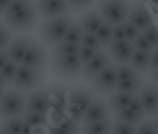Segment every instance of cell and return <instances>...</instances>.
Instances as JSON below:
<instances>
[{
	"label": "cell",
	"mask_w": 158,
	"mask_h": 134,
	"mask_svg": "<svg viewBox=\"0 0 158 134\" xmlns=\"http://www.w3.org/2000/svg\"><path fill=\"white\" fill-rule=\"evenodd\" d=\"M2 22L15 34H31L40 26V16L37 13L36 3L27 0H15L2 17Z\"/></svg>",
	"instance_id": "6da1fadb"
},
{
	"label": "cell",
	"mask_w": 158,
	"mask_h": 134,
	"mask_svg": "<svg viewBox=\"0 0 158 134\" xmlns=\"http://www.w3.org/2000/svg\"><path fill=\"white\" fill-rule=\"evenodd\" d=\"M97 97L94 90L84 83L70 84L69 91V103H67V115L77 123H83L88 108L91 107L93 101Z\"/></svg>",
	"instance_id": "7a4b0ae2"
},
{
	"label": "cell",
	"mask_w": 158,
	"mask_h": 134,
	"mask_svg": "<svg viewBox=\"0 0 158 134\" xmlns=\"http://www.w3.org/2000/svg\"><path fill=\"white\" fill-rule=\"evenodd\" d=\"M74 20H76V17L71 15L61 17V19L41 22L36 31V37L50 50V48L56 47L57 44L64 41V37H66L67 31L71 27Z\"/></svg>",
	"instance_id": "3957f363"
},
{
	"label": "cell",
	"mask_w": 158,
	"mask_h": 134,
	"mask_svg": "<svg viewBox=\"0 0 158 134\" xmlns=\"http://www.w3.org/2000/svg\"><path fill=\"white\" fill-rule=\"evenodd\" d=\"M83 69L84 63L81 61L80 56H67V57H56L52 59L50 63V73L53 78L60 83H78L83 80Z\"/></svg>",
	"instance_id": "277c9868"
},
{
	"label": "cell",
	"mask_w": 158,
	"mask_h": 134,
	"mask_svg": "<svg viewBox=\"0 0 158 134\" xmlns=\"http://www.w3.org/2000/svg\"><path fill=\"white\" fill-rule=\"evenodd\" d=\"M48 76H50L48 71L36 70V69L20 64L11 87L22 91V93H30V91L40 89L44 84H47Z\"/></svg>",
	"instance_id": "5b68a950"
},
{
	"label": "cell",
	"mask_w": 158,
	"mask_h": 134,
	"mask_svg": "<svg viewBox=\"0 0 158 134\" xmlns=\"http://www.w3.org/2000/svg\"><path fill=\"white\" fill-rule=\"evenodd\" d=\"M131 4L128 2H98L96 3V9L101 15L107 23H110L111 26H120L128 22L130 11H131Z\"/></svg>",
	"instance_id": "8992f818"
},
{
	"label": "cell",
	"mask_w": 158,
	"mask_h": 134,
	"mask_svg": "<svg viewBox=\"0 0 158 134\" xmlns=\"http://www.w3.org/2000/svg\"><path fill=\"white\" fill-rule=\"evenodd\" d=\"M26 113V94L16 89H7L0 101V120L23 117Z\"/></svg>",
	"instance_id": "52a82bcc"
},
{
	"label": "cell",
	"mask_w": 158,
	"mask_h": 134,
	"mask_svg": "<svg viewBox=\"0 0 158 134\" xmlns=\"http://www.w3.org/2000/svg\"><path fill=\"white\" fill-rule=\"evenodd\" d=\"M50 63H52L50 50L36 36H31L29 50H27L22 64L27 67H31V69H36V70L50 71Z\"/></svg>",
	"instance_id": "ba28073f"
},
{
	"label": "cell",
	"mask_w": 158,
	"mask_h": 134,
	"mask_svg": "<svg viewBox=\"0 0 158 134\" xmlns=\"http://www.w3.org/2000/svg\"><path fill=\"white\" fill-rule=\"evenodd\" d=\"M87 84L94 90V93H96L97 96L108 97L110 94H113L118 84L117 64L111 63L110 66L106 67V69H104L101 73H98L94 78H91Z\"/></svg>",
	"instance_id": "9c48e42d"
},
{
	"label": "cell",
	"mask_w": 158,
	"mask_h": 134,
	"mask_svg": "<svg viewBox=\"0 0 158 134\" xmlns=\"http://www.w3.org/2000/svg\"><path fill=\"white\" fill-rule=\"evenodd\" d=\"M26 111L39 113V114H50L54 111L50 83L26 94Z\"/></svg>",
	"instance_id": "30bf717a"
},
{
	"label": "cell",
	"mask_w": 158,
	"mask_h": 134,
	"mask_svg": "<svg viewBox=\"0 0 158 134\" xmlns=\"http://www.w3.org/2000/svg\"><path fill=\"white\" fill-rule=\"evenodd\" d=\"M36 9H37L39 16H40L41 22L61 19V17H66V16L73 15L69 2H61V0L36 2Z\"/></svg>",
	"instance_id": "8fae6325"
},
{
	"label": "cell",
	"mask_w": 158,
	"mask_h": 134,
	"mask_svg": "<svg viewBox=\"0 0 158 134\" xmlns=\"http://www.w3.org/2000/svg\"><path fill=\"white\" fill-rule=\"evenodd\" d=\"M137 96L143 104L147 119H154L158 111V87L150 82H145Z\"/></svg>",
	"instance_id": "7c38bea8"
},
{
	"label": "cell",
	"mask_w": 158,
	"mask_h": 134,
	"mask_svg": "<svg viewBox=\"0 0 158 134\" xmlns=\"http://www.w3.org/2000/svg\"><path fill=\"white\" fill-rule=\"evenodd\" d=\"M108 56H110L111 61L117 66L121 64H130L131 57L135 52V48L132 46L131 41L124 40V41H113L108 47L106 48Z\"/></svg>",
	"instance_id": "4fadbf2b"
},
{
	"label": "cell",
	"mask_w": 158,
	"mask_h": 134,
	"mask_svg": "<svg viewBox=\"0 0 158 134\" xmlns=\"http://www.w3.org/2000/svg\"><path fill=\"white\" fill-rule=\"evenodd\" d=\"M128 22H131L141 33H144L145 30H148L151 26H154V19L147 6L143 3H132L131 4V11H130Z\"/></svg>",
	"instance_id": "5bb4252c"
},
{
	"label": "cell",
	"mask_w": 158,
	"mask_h": 134,
	"mask_svg": "<svg viewBox=\"0 0 158 134\" xmlns=\"http://www.w3.org/2000/svg\"><path fill=\"white\" fill-rule=\"evenodd\" d=\"M110 119H113V113H111L110 106L107 103V98L97 96L93 101L91 107L88 108L83 123H98V121H104V120Z\"/></svg>",
	"instance_id": "9a60e30c"
},
{
	"label": "cell",
	"mask_w": 158,
	"mask_h": 134,
	"mask_svg": "<svg viewBox=\"0 0 158 134\" xmlns=\"http://www.w3.org/2000/svg\"><path fill=\"white\" fill-rule=\"evenodd\" d=\"M30 41H31V36H29V34H15V37L6 50L9 54V59L17 64H22L27 50H29Z\"/></svg>",
	"instance_id": "2e32d148"
},
{
	"label": "cell",
	"mask_w": 158,
	"mask_h": 134,
	"mask_svg": "<svg viewBox=\"0 0 158 134\" xmlns=\"http://www.w3.org/2000/svg\"><path fill=\"white\" fill-rule=\"evenodd\" d=\"M111 63L113 61H111L107 50H101L94 59L84 64V69H83V82L88 83L91 78L96 77L98 73H101L106 67L110 66Z\"/></svg>",
	"instance_id": "e0dca14e"
},
{
	"label": "cell",
	"mask_w": 158,
	"mask_h": 134,
	"mask_svg": "<svg viewBox=\"0 0 158 134\" xmlns=\"http://www.w3.org/2000/svg\"><path fill=\"white\" fill-rule=\"evenodd\" d=\"M50 90H52V101L54 111L67 113V103H69V91L70 86L66 83L53 82L50 83Z\"/></svg>",
	"instance_id": "ac0fdd59"
},
{
	"label": "cell",
	"mask_w": 158,
	"mask_h": 134,
	"mask_svg": "<svg viewBox=\"0 0 158 134\" xmlns=\"http://www.w3.org/2000/svg\"><path fill=\"white\" fill-rule=\"evenodd\" d=\"M77 20L81 24L83 30H84V33H88V34H97L98 29L101 27V24L104 22V19L101 17V15L98 13V10L96 7L90 9L85 13L80 15L77 17Z\"/></svg>",
	"instance_id": "d6986e66"
},
{
	"label": "cell",
	"mask_w": 158,
	"mask_h": 134,
	"mask_svg": "<svg viewBox=\"0 0 158 134\" xmlns=\"http://www.w3.org/2000/svg\"><path fill=\"white\" fill-rule=\"evenodd\" d=\"M81 124L74 121L69 115H66L64 119L52 123L48 127V134H80Z\"/></svg>",
	"instance_id": "ffe728a7"
},
{
	"label": "cell",
	"mask_w": 158,
	"mask_h": 134,
	"mask_svg": "<svg viewBox=\"0 0 158 134\" xmlns=\"http://www.w3.org/2000/svg\"><path fill=\"white\" fill-rule=\"evenodd\" d=\"M130 66H131L134 70L138 71L141 76H148L151 71V53L135 50L131 57Z\"/></svg>",
	"instance_id": "44dd1931"
},
{
	"label": "cell",
	"mask_w": 158,
	"mask_h": 134,
	"mask_svg": "<svg viewBox=\"0 0 158 134\" xmlns=\"http://www.w3.org/2000/svg\"><path fill=\"white\" fill-rule=\"evenodd\" d=\"M134 96L132 94H125V93H118L114 91L113 94L107 97V103L110 106V110L113 114H117V113L123 111L125 108H128L130 103L132 101Z\"/></svg>",
	"instance_id": "7402d4cb"
},
{
	"label": "cell",
	"mask_w": 158,
	"mask_h": 134,
	"mask_svg": "<svg viewBox=\"0 0 158 134\" xmlns=\"http://www.w3.org/2000/svg\"><path fill=\"white\" fill-rule=\"evenodd\" d=\"M113 119L98 123H81L80 134H113Z\"/></svg>",
	"instance_id": "603a6c76"
},
{
	"label": "cell",
	"mask_w": 158,
	"mask_h": 134,
	"mask_svg": "<svg viewBox=\"0 0 158 134\" xmlns=\"http://www.w3.org/2000/svg\"><path fill=\"white\" fill-rule=\"evenodd\" d=\"M145 84V78L140 77V78H134V80H128V82H120L117 84L115 91L118 93H125V94H132L137 96L140 93V90L143 89V86Z\"/></svg>",
	"instance_id": "cb8c5ba5"
},
{
	"label": "cell",
	"mask_w": 158,
	"mask_h": 134,
	"mask_svg": "<svg viewBox=\"0 0 158 134\" xmlns=\"http://www.w3.org/2000/svg\"><path fill=\"white\" fill-rule=\"evenodd\" d=\"M80 52V46L77 44H70V43H60L56 47L50 48V56L52 59L56 57H67V56H76Z\"/></svg>",
	"instance_id": "d4e9b609"
},
{
	"label": "cell",
	"mask_w": 158,
	"mask_h": 134,
	"mask_svg": "<svg viewBox=\"0 0 158 134\" xmlns=\"http://www.w3.org/2000/svg\"><path fill=\"white\" fill-rule=\"evenodd\" d=\"M24 127V119L23 117H15V119L0 120V128L7 134H22Z\"/></svg>",
	"instance_id": "484cf974"
},
{
	"label": "cell",
	"mask_w": 158,
	"mask_h": 134,
	"mask_svg": "<svg viewBox=\"0 0 158 134\" xmlns=\"http://www.w3.org/2000/svg\"><path fill=\"white\" fill-rule=\"evenodd\" d=\"M83 36H84V30L81 27V24L78 23L77 17L73 22L71 27L67 31L66 37H64V43H70V44H77L81 46V40H83Z\"/></svg>",
	"instance_id": "4316f807"
},
{
	"label": "cell",
	"mask_w": 158,
	"mask_h": 134,
	"mask_svg": "<svg viewBox=\"0 0 158 134\" xmlns=\"http://www.w3.org/2000/svg\"><path fill=\"white\" fill-rule=\"evenodd\" d=\"M23 119L31 128H39V127H50V120L48 114H39V113L26 111Z\"/></svg>",
	"instance_id": "83f0119b"
},
{
	"label": "cell",
	"mask_w": 158,
	"mask_h": 134,
	"mask_svg": "<svg viewBox=\"0 0 158 134\" xmlns=\"http://www.w3.org/2000/svg\"><path fill=\"white\" fill-rule=\"evenodd\" d=\"M114 120L115 121H121V123H127V124H132V126H140L143 123L144 117L138 115L137 113L131 111L130 108H125L123 111L114 114Z\"/></svg>",
	"instance_id": "f1b7e54d"
},
{
	"label": "cell",
	"mask_w": 158,
	"mask_h": 134,
	"mask_svg": "<svg viewBox=\"0 0 158 134\" xmlns=\"http://www.w3.org/2000/svg\"><path fill=\"white\" fill-rule=\"evenodd\" d=\"M113 30H114V26H111L110 23H107L106 20H104L101 27H100L98 31H97L96 36L100 40L103 48H107L111 43H113Z\"/></svg>",
	"instance_id": "f546056e"
},
{
	"label": "cell",
	"mask_w": 158,
	"mask_h": 134,
	"mask_svg": "<svg viewBox=\"0 0 158 134\" xmlns=\"http://www.w3.org/2000/svg\"><path fill=\"white\" fill-rule=\"evenodd\" d=\"M117 77H118V83H120V82L134 80V78H140L144 77V76H141L137 70H134L130 64H121V66H117Z\"/></svg>",
	"instance_id": "4dcf8cb0"
},
{
	"label": "cell",
	"mask_w": 158,
	"mask_h": 134,
	"mask_svg": "<svg viewBox=\"0 0 158 134\" xmlns=\"http://www.w3.org/2000/svg\"><path fill=\"white\" fill-rule=\"evenodd\" d=\"M19 66L20 64L15 63V61H9L6 66L2 69V76H3V78L7 82L9 86H13V82H15V78H16V74H17V70H19Z\"/></svg>",
	"instance_id": "1f68e13d"
},
{
	"label": "cell",
	"mask_w": 158,
	"mask_h": 134,
	"mask_svg": "<svg viewBox=\"0 0 158 134\" xmlns=\"http://www.w3.org/2000/svg\"><path fill=\"white\" fill-rule=\"evenodd\" d=\"M13 37H15V34L11 33V30L0 20V52L2 50H7Z\"/></svg>",
	"instance_id": "d6a6232c"
},
{
	"label": "cell",
	"mask_w": 158,
	"mask_h": 134,
	"mask_svg": "<svg viewBox=\"0 0 158 134\" xmlns=\"http://www.w3.org/2000/svg\"><path fill=\"white\" fill-rule=\"evenodd\" d=\"M138 126H132V124L121 123V121H115L113 124V134H137Z\"/></svg>",
	"instance_id": "836d02e7"
},
{
	"label": "cell",
	"mask_w": 158,
	"mask_h": 134,
	"mask_svg": "<svg viewBox=\"0 0 158 134\" xmlns=\"http://www.w3.org/2000/svg\"><path fill=\"white\" fill-rule=\"evenodd\" d=\"M81 46H83V47H88V48H94V50H98V52L104 50L103 46H101V43H100V40L97 39L96 34L84 33L83 40H81Z\"/></svg>",
	"instance_id": "e575fe53"
},
{
	"label": "cell",
	"mask_w": 158,
	"mask_h": 134,
	"mask_svg": "<svg viewBox=\"0 0 158 134\" xmlns=\"http://www.w3.org/2000/svg\"><path fill=\"white\" fill-rule=\"evenodd\" d=\"M70 4V9H71V13H76V15H83L85 13L87 10L93 9V6L96 3H93V2H76V0H71L69 2Z\"/></svg>",
	"instance_id": "d590c367"
},
{
	"label": "cell",
	"mask_w": 158,
	"mask_h": 134,
	"mask_svg": "<svg viewBox=\"0 0 158 134\" xmlns=\"http://www.w3.org/2000/svg\"><path fill=\"white\" fill-rule=\"evenodd\" d=\"M123 27H124V31H125V37H127L128 41H131V43H134V41L143 34L131 22H125L124 24H123Z\"/></svg>",
	"instance_id": "8d00e7d4"
},
{
	"label": "cell",
	"mask_w": 158,
	"mask_h": 134,
	"mask_svg": "<svg viewBox=\"0 0 158 134\" xmlns=\"http://www.w3.org/2000/svg\"><path fill=\"white\" fill-rule=\"evenodd\" d=\"M137 134H157L154 119H144L137 128Z\"/></svg>",
	"instance_id": "74e56055"
},
{
	"label": "cell",
	"mask_w": 158,
	"mask_h": 134,
	"mask_svg": "<svg viewBox=\"0 0 158 134\" xmlns=\"http://www.w3.org/2000/svg\"><path fill=\"white\" fill-rule=\"evenodd\" d=\"M132 46H134V48L135 50H138V52H145V53H152L155 50L154 46L151 44L150 41L147 40V39L144 37L143 34H141L140 37L137 39L134 43H132Z\"/></svg>",
	"instance_id": "f35d334b"
},
{
	"label": "cell",
	"mask_w": 158,
	"mask_h": 134,
	"mask_svg": "<svg viewBox=\"0 0 158 134\" xmlns=\"http://www.w3.org/2000/svg\"><path fill=\"white\" fill-rule=\"evenodd\" d=\"M143 36L154 46V48H158V24L155 23L154 26H151L148 30H145Z\"/></svg>",
	"instance_id": "ab89813d"
},
{
	"label": "cell",
	"mask_w": 158,
	"mask_h": 134,
	"mask_svg": "<svg viewBox=\"0 0 158 134\" xmlns=\"http://www.w3.org/2000/svg\"><path fill=\"white\" fill-rule=\"evenodd\" d=\"M98 50H94V48H88V47H83V46H80V52H78V56H80L81 61L83 63H88L90 60H93L94 57L98 54Z\"/></svg>",
	"instance_id": "60d3db41"
},
{
	"label": "cell",
	"mask_w": 158,
	"mask_h": 134,
	"mask_svg": "<svg viewBox=\"0 0 158 134\" xmlns=\"http://www.w3.org/2000/svg\"><path fill=\"white\" fill-rule=\"evenodd\" d=\"M128 108L131 110V111L137 113L138 115L144 117V119H147V115H145V111H144V107H143V104H141V101H140V98H138V96H134V98H132V101L130 103Z\"/></svg>",
	"instance_id": "b9f144b4"
},
{
	"label": "cell",
	"mask_w": 158,
	"mask_h": 134,
	"mask_svg": "<svg viewBox=\"0 0 158 134\" xmlns=\"http://www.w3.org/2000/svg\"><path fill=\"white\" fill-rule=\"evenodd\" d=\"M124 40H127V37H125V31H124L123 24L114 26V30H113V41H124Z\"/></svg>",
	"instance_id": "7bdbcfd3"
},
{
	"label": "cell",
	"mask_w": 158,
	"mask_h": 134,
	"mask_svg": "<svg viewBox=\"0 0 158 134\" xmlns=\"http://www.w3.org/2000/svg\"><path fill=\"white\" fill-rule=\"evenodd\" d=\"M9 61H10V59H9L7 52H6V50H2V52H0V71H2V69H3Z\"/></svg>",
	"instance_id": "ee69618b"
},
{
	"label": "cell",
	"mask_w": 158,
	"mask_h": 134,
	"mask_svg": "<svg viewBox=\"0 0 158 134\" xmlns=\"http://www.w3.org/2000/svg\"><path fill=\"white\" fill-rule=\"evenodd\" d=\"M158 69V48H155L151 53V70H157Z\"/></svg>",
	"instance_id": "f6af8a7d"
},
{
	"label": "cell",
	"mask_w": 158,
	"mask_h": 134,
	"mask_svg": "<svg viewBox=\"0 0 158 134\" xmlns=\"http://www.w3.org/2000/svg\"><path fill=\"white\" fill-rule=\"evenodd\" d=\"M148 82L152 83V84H155V86L158 87V69L157 70H151L150 74H148Z\"/></svg>",
	"instance_id": "bcb514c9"
},
{
	"label": "cell",
	"mask_w": 158,
	"mask_h": 134,
	"mask_svg": "<svg viewBox=\"0 0 158 134\" xmlns=\"http://www.w3.org/2000/svg\"><path fill=\"white\" fill-rule=\"evenodd\" d=\"M10 3H11V2H9V0H0V20H2L3 15L6 13V10L9 9Z\"/></svg>",
	"instance_id": "7dc6e473"
},
{
	"label": "cell",
	"mask_w": 158,
	"mask_h": 134,
	"mask_svg": "<svg viewBox=\"0 0 158 134\" xmlns=\"http://www.w3.org/2000/svg\"><path fill=\"white\" fill-rule=\"evenodd\" d=\"M0 89H3V90H7L10 89V86L7 84V82L3 78V76H2V73H0Z\"/></svg>",
	"instance_id": "c3c4849f"
},
{
	"label": "cell",
	"mask_w": 158,
	"mask_h": 134,
	"mask_svg": "<svg viewBox=\"0 0 158 134\" xmlns=\"http://www.w3.org/2000/svg\"><path fill=\"white\" fill-rule=\"evenodd\" d=\"M4 93H6V90H3V89H0V101H2V98H3Z\"/></svg>",
	"instance_id": "681fc988"
},
{
	"label": "cell",
	"mask_w": 158,
	"mask_h": 134,
	"mask_svg": "<svg viewBox=\"0 0 158 134\" xmlns=\"http://www.w3.org/2000/svg\"><path fill=\"white\" fill-rule=\"evenodd\" d=\"M154 123H155V128H157V134H158V117H154Z\"/></svg>",
	"instance_id": "f907efd6"
},
{
	"label": "cell",
	"mask_w": 158,
	"mask_h": 134,
	"mask_svg": "<svg viewBox=\"0 0 158 134\" xmlns=\"http://www.w3.org/2000/svg\"><path fill=\"white\" fill-rule=\"evenodd\" d=\"M0 134H7V133H6V131H3L2 128H0Z\"/></svg>",
	"instance_id": "816d5d0a"
},
{
	"label": "cell",
	"mask_w": 158,
	"mask_h": 134,
	"mask_svg": "<svg viewBox=\"0 0 158 134\" xmlns=\"http://www.w3.org/2000/svg\"><path fill=\"white\" fill-rule=\"evenodd\" d=\"M157 113H158V111H157Z\"/></svg>",
	"instance_id": "f5cc1de1"
}]
</instances>
